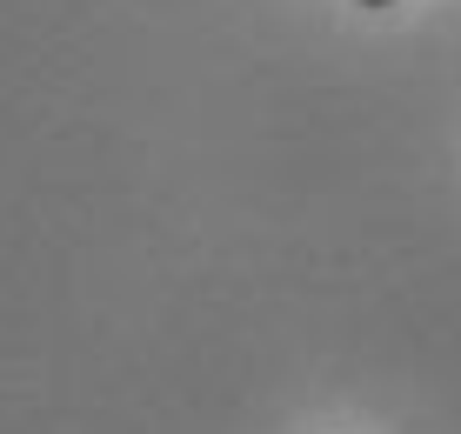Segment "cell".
<instances>
[{
	"label": "cell",
	"instance_id": "cell-1",
	"mask_svg": "<svg viewBox=\"0 0 461 434\" xmlns=\"http://www.w3.org/2000/svg\"><path fill=\"white\" fill-rule=\"evenodd\" d=\"M361 7H394V0H361Z\"/></svg>",
	"mask_w": 461,
	"mask_h": 434
}]
</instances>
